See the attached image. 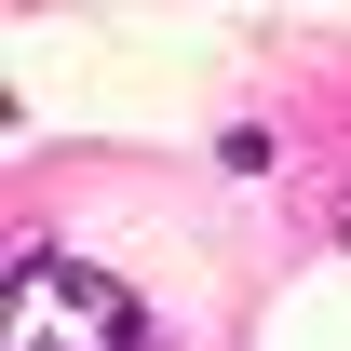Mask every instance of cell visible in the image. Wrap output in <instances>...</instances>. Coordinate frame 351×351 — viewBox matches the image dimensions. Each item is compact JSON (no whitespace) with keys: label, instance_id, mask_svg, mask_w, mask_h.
<instances>
[{"label":"cell","instance_id":"obj_1","mask_svg":"<svg viewBox=\"0 0 351 351\" xmlns=\"http://www.w3.org/2000/svg\"><path fill=\"white\" fill-rule=\"evenodd\" d=\"M0 351H162L149 338V311L82 257H27L0 284Z\"/></svg>","mask_w":351,"mask_h":351},{"label":"cell","instance_id":"obj_2","mask_svg":"<svg viewBox=\"0 0 351 351\" xmlns=\"http://www.w3.org/2000/svg\"><path fill=\"white\" fill-rule=\"evenodd\" d=\"M338 230H351V217H338Z\"/></svg>","mask_w":351,"mask_h":351}]
</instances>
